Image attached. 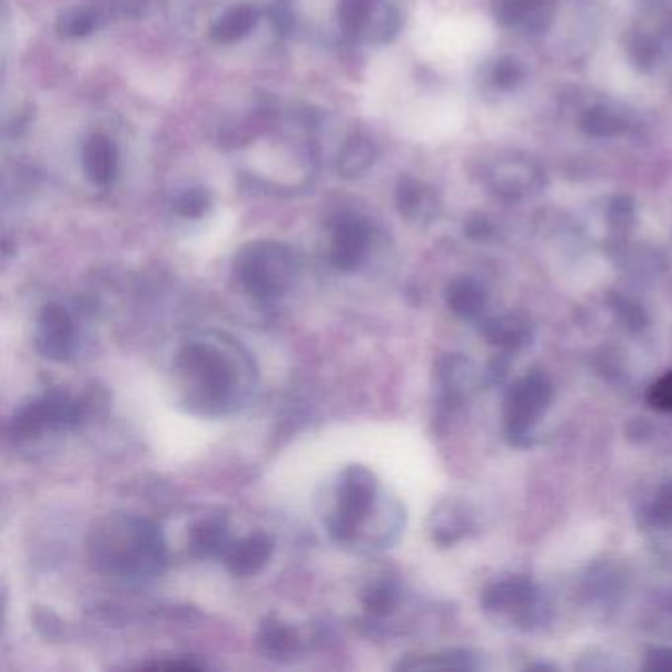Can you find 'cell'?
Wrapping results in <instances>:
<instances>
[{
    "label": "cell",
    "mask_w": 672,
    "mask_h": 672,
    "mask_svg": "<svg viewBox=\"0 0 672 672\" xmlns=\"http://www.w3.org/2000/svg\"><path fill=\"white\" fill-rule=\"evenodd\" d=\"M649 671L672 672V649H655L646 659Z\"/></svg>",
    "instance_id": "cell-25"
},
{
    "label": "cell",
    "mask_w": 672,
    "mask_h": 672,
    "mask_svg": "<svg viewBox=\"0 0 672 672\" xmlns=\"http://www.w3.org/2000/svg\"><path fill=\"white\" fill-rule=\"evenodd\" d=\"M631 56H633V61L638 63V68H651L656 60V48L653 42H649L645 38H638L635 43L631 46Z\"/></svg>",
    "instance_id": "cell-24"
},
{
    "label": "cell",
    "mask_w": 672,
    "mask_h": 672,
    "mask_svg": "<svg viewBox=\"0 0 672 672\" xmlns=\"http://www.w3.org/2000/svg\"><path fill=\"white\" fill-rule=\"evenodd\" d=\"M97 27V17L87 9H71L61 14L58 20V32L66 38H83Z\"/></svg>",
    "instance_id": "cell-17"
},
{
    "label": "cell",
    "mask_w": 672,
    "mask_h": 672,
    "mask_svg": "<svg viewBox=\"0 0 672 672\" xmlns=\"http://www.w3.org/2000/svg\"><path fill=\"white\" fill-rule=\"evenodd\" d=\"M235 273L247 293L260 300H270L293 283V255L278 243H255L239 253Z\"/></svg>",
    "instance_id": "cell-1"
},
{
    "label": "cell",
    "mask_w": 672,
    "mask_h": 672,
    "mask_svg": "<svg viewBox=\"0 0 672 672\" xmlns=\"http://www.w3.org/2000/svg\"><path fill=\"white\" fill-rule=\"evenodd\" d=\"M275 551L273 538L267 535H253L239 544H235L227 554V569L235 576H253L267 564L270 554Z\"/></svg>",
    "instance_id": "cell-9"
},
{
    "label": "cell",
    "mask_w": 672,
    "mask_h": 672,
    "mask_svg": "<svg viewBox=\"0 0 672 672\" xmlns=\"http://www.w3.org/2000/svg\"><path fill=\"white\" fill-rule=\"evenodd\" d=\"M260 643L267 646V651L276 655H288L296 645V638L293 631L285 627L283 623H270L263 627L260 633Z\"/></svg>",
    "instance_id": "cell-19"
},
{
    "label": "cell",
    "mask_w": 672,
    "mask_h": 672,
    "mask_svg": "<svg viewBox=\"0 0 672 672\" xmlns=\"http://www.w3.org/2000/svg\"><path fill=\"white\" fill-rule=\"evenodd\" d=\"M483 303H485V294H483L482 286L474 280L462 278L448 288V304L459 316H466V318L474 316L480 312Z\"/></svg>",
    "instance_id": "cell-13"
},
{
    "label": "cell",
    "mask_w": 672,
    "mask_h": 672,
    "mask_svg": "<svg viewBox=\"0 0 672 672\" xmlns=\"http://www.w3.org/2000/svg\"><path fill=\"white\" fill-rule=\"evenodd\" d=\"M580 127L590 137L605 138L620 135L621 130L625 129V122L621 121L620 117L610 109L594 107V109L584 112Z\"/></svg>",
    "instance_id": "cell-14"
},
{
    "label": "cell",
    "mask_w": 672,
    "mask_h": 672,
    "mask_svg": "<svg viewBox=\"0 0 672 672\" xmlns=\"http://www.w3.org/2000/svg\"><path fill=\"white\" fill-rule=\"evenodd\" d=\"M71 344H73V324L68 312L56 304L46 306L42 316L38 319V336H36L38 352L52 362H63L71 354Z\"/></svg>",
    "instance_id": "cell-7"
},
{
    "label": "cell",
    "mask_w": 672,
    "mask_h": 672,
    "mask_svg": "<svg viewBox=\"0 0 672 672\" xmlns=\"http://www.w3.org/2000/svg\"><path fill=\"white\" fill-rule=\"evenodd\" d=\"M612 214L613 219L617 221V224H623V221H627L631 219V214H633V206H631V201L627 198H617L612 204Z\"/></svg>",
    "instance_id": "cell-26"
},
{
    "label": "cell",
    "mask_w": 672,
    "mask_h": 672,
    "mask_svg": "<svg viewBox=\"0 0 672 672\" xmlns=\"http://www.w3.org/2000/svg\"><path fill=\"white\" fill-rule=\"evenodd\" d=\"M329 260L339 270H354L362 265L369 249L370 227L355 216H339L332 225Z\"/></svg>",
    "instance_id": "cell-6"
},
{
    "label": "cell",
    "mask_w": 672,
    "mask_h": 672,
    "mask_svg": "<svg viewBox=\"0 0 672 672\" xmlns=\"http://www.w3.org/2000/svg\"><path fill=\"white\" fill-rule=\"evenodd\" d=\"M375 0H339V24L347 36H357L367 27Z\"/></svg>",
    "instance_id": "cell-15"
},
{
    "label": "cell",
    "mask_w": 672,
    "mask_h": 672,
    "mask_svg": "<svg viewBox=\"0 0 672 672\" xmlns=\"http://www.w3.org/2000/svg\"><path fill=\"white\" fill-rule=\"evenodd\" d=\"M531 2H535V4H549L551 0H531Z\"/></svg>",
    "instance_id": "cell-27"
},
{
    "label": "cell",
    "mask_w": 672,
    "mask_h": 672,
    "mask_svg": "<svg viewBox=\"0 0 672 672\" xmlns=\"http://www.w3.org/2000/svg\"><path fill=\"white\" fill-rule=\"evenodd\" d=\"M180 367L198 387L199 397L206 405L224 406L229 403L235 387L234 363L217 347L204 342L186 345L181 349Z\"/></svg>",
    "instance_id": "cell-2"
},
{
    "label": "cell",
    "mask_w": 672,
    "mask_h": 672,
    "mask_svg": "<svg viewBox=\"0 0 672 672\" xmlns=\"http://www.w3.org/2000/svg\"><path fill=\"white\" fill-rule=\"evenodd\" d=\"M541 178L535 172V168L526 162H505L497 168V172L493 176V186L501 196L505 198H521L533 186H538Z\"/></svg>",
    "instance_id": "cell-11"
},
{
    "label": "cell",
    "mask_w": 672,
    "mask_h": 672,
    "mask_svg": "<svg viewBox=\"0 0 672 672\" xmlns=\"http://www.w3.org/2000/svg\"><path fill=\"white\" fill-rule=\"evenodd\" d=\"M426 190L421 181L414 180L411 176H405L398 180L397 186V206L401 214L406 217H414L423 209Z\"/></svg>",
    "instance_id": "cell-18"
},
{
    "label": "cell",
    "mask_w": 672,
    "mask_h": 672,
    "mask_svg": "<svg viewBox=\"0 0 672 672\" xmlns=\"http://www.w3.org/2000/svg\"><path fill=\"white\" fill-rule=\"evenodd\" d=\"M119 152L109 138L96 135L83 147V172L97 188H107L117 174Z\"/></svg>",
    "instance_id": "cell-8"
},
{
    "label": "cell",
    "mask_w": 672,
    "mask_h": 672,
    "mask_svg": "<svg viewBox=\"0 0 672 672\" xmlns=\"http://www.w3.org/2000/svg\"><path fill=\"white\" fill-rule=\"evenodd\" d=\"M646 401L656 411L672 413V373H666L664 377L656 381L653 387L649 388Z\"/></svg>",
    "instance_id": "cell-23"
},
{
    "label": "cell",
    "mask_w": 672,
    "mask_h": 672,
    "mask_svg": "<svg viewBox=\"0 0 672 672\" xmlns=\"http://www.w3.org/2000/svg\"><path fill=\"white\" fill-rule=\"evenodd\" d=\"M549 401H551V385L544 377L531 375L517 381L505 398L508 431L513 434H525L543 414Z\"/></svg>",
    "instance_id": "cell-5"
},
{
    "label": "cell",
    "mask_w": 672,
    "mask_h": 672,
    "mask_svg": "<svg viewBox=\"0 0 672 672\" xmlns=\"http://www.w3.org/2000/svg\"><path fill=\"white\" fill-rule=\"evenodd\" d=\"M259 10L249 4H241L235 9L227 10L224 17L217 18L209 28V38L216 43H234L249 36L257 22H259Z\"/></svg>",
    "instance_id": "cell-10"
},
{
    "label": "cell",
    "mask_w": 672,
    "mask_h": 672,
    "mask_svg": "<svg viewBox=\"0 0 672 672\" xmlns=\"http://www.w3.org/2000/svg\"><path fill=\"white\" fill-rule=\"evenodd\" d=\"M375 160V147L369 138L355 135L345 142L337 156V172L344 178H357L369 170Z\"/></svg>",
    "instance_id": "cell-12"
},
{
    "label": "cell",
    "mask_w": 672,
    "mask_h": 672,
    "mask_svg": "<svg viewBox=\"0 0 672 672\" xmlns=\"http://www.w3.org/2000/svg\"><path fill=\"white\" fill-rule=\"evenodd\" d=\"M209 206H211L209 194L201 190V188H191V190L184 191L180 198L176 199V211L180 216L188 217V219H198V217L204 216Z\"/></svg>",
    "instance_id": "cell-20"
},
{
    "label": "cell",
    "mask_w": 672,
    "mask_h": 672,
    "mask_svg": "<svg viewBox=\"0 0 672 672\" xmlns=\"http://www.w3.org/2000/svg\"><path fill=\"white\" fill-rule=\"evenodd\" d=\"M115 535V533H112ZM111 562L109 569L119 570L122 574L127 572H145L155 570L162 562V543L155 526L145 521L129 518L119 535L112 536L111 546H105V559Z\"/></svg>",
    "instance_id": "cell-3"
},
{
    "label": "cell",
    "mask_w": 672,
    "mask_h": 672,
    "mask_svg": "<svg viewBox=\"0 0 672 672\" xmlns=\"http://www.w3.org/2000/svg\"><path fill=\"white\" fill-rule=\"evenodd\" d=\"M395 600H397L395 590L387 586V584H379V586L370 587L369 592H367V595H365V605L369 607V612L385 615V613L393 610Z\"/></svg>",
    "instance_id": "cell-22"
},
{
    "label": "cell",
    "mask_w": 672,
    "mask_h": 672,
    "mask_svg": "<svg viewBox=\"0 0 672 672\" xmlns=\"http://www.w3.org/2000/svg\"><path fill=\"white\" fill-rule=\"evenodd\" d=\"M377 497L375 477L365 467H347L337 492V515L329 525L332 533L347 538L367 517Z\"/></svg>",
    "instance_id": "cell-4"
},
{
    "label": "cell",
    "mask_w": 672,
    "mask_h": 672,
    "mask_svg": "<svg viewBox=\"0 0 672 672\" xmlns=\"http://www.w3.org/2000/svg\"><path fill=\"white\" fill-rule=\"evenodd\" d=\"M525 78V69L515 60H501L493 66V83L500 89L518 86Z\"/></svg>",
    "instance_id": "cell-21"
},
{
    "label": "cell",
    "mask_w": 672,
    "mask_h": 672,
    "mask_svg": "<svg viewBox=\"0 0 672 672\" xmlns=\"http://www.w3.org/2000/svg\"><path fill=\"white\" fill-rule=\"evenodd\" d=\"M191 549L199 554H214L224 549L227 531L219 521H204L191 531Z\"/></svg>",
    "instance_id": "cell-16"
}]
</instances>
